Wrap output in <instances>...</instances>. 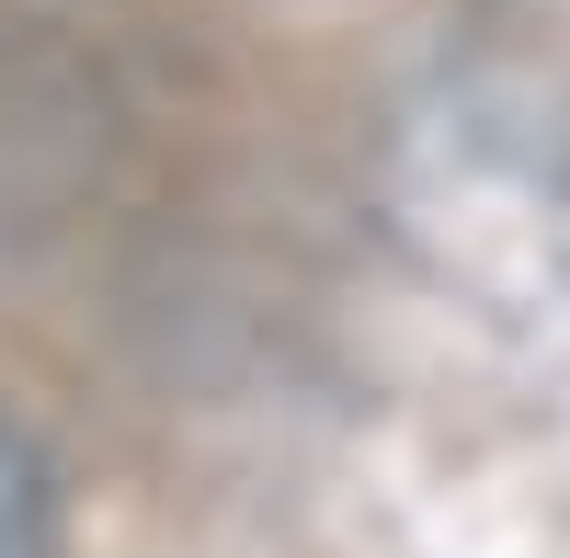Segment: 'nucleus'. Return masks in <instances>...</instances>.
Instances as JSON below:
<instances>
[{
	"mask_svg": "<svg viewBox=\"0 0 570 558\" xmlns=\"http://www.w3.org/2000/svg\"><path fill=\"white\" fill-rule=\"evenodd\" d=\"M0 558H46V468L23 434H0Z\"/></svg>",
	"mask_w": 570,
	"mask_h": 558,
	"instance_id": "nucleus-1",
	"label": "nucleus"
}]
</instances>
